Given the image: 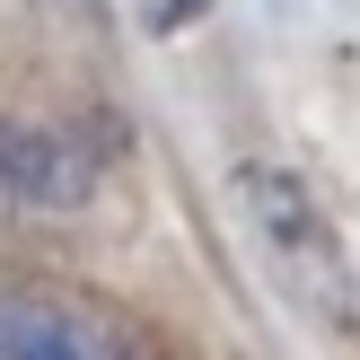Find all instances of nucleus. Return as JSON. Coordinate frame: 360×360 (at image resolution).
I'll return each mask as SVG.
<instances>
[{
	"mask_svg": "<svg viewBox=\"0 0 360 360\" xmlns=\"http://www.w3.org/2000/svg\"><path fill=\"white\" fill-rule=\"evenodd\" d=\"M229 202H238V229H246V246H255V264L273 273V290L290 299L299 316L352 334L360 326V273H352V246L334 238L326 202H316L290 167H273V158H246V167L229 176Z\"/></svg>",
	"mask_w": 360,
	"mask_h": 360,
	"instance_id": "f257e3e1",
	"label": "nucleus"
},
{
	"mask_svg": "<svg viewBox=\"0 0 360 360\" xmlns=\"http://www.w3.org/2000/svg\"><path fill=\"white\" fill-rule=\"evenodd\" d=\"M0 360H158L132 316L35 273H0Z\"/></svg>",
	"mask_w": 360,
	"mask_h": 360,
	"instance_id": "f03ea898",
	"label": "nucleus"
},
{
	"mask_svg": "<svg viewBox=\"0 0 360 360\" xmlns=\"http://www.w3.org/2000/svg\"><path fill=\"white\" fill-rule=\"evenodd\" d=\"M105 185V141L70 115H0V193L35 211H79Z\"/></svg>",
	"mask_w": 360,
	"mask_h": 360,
	"instance_id": "7ed1b4c3",
	"label": "nucleus"
},
{
	"mask_svg": "<svg viewBox=\"0 0 360 360\" xmlns=\"http://www.w3.org/2000/svg\"><path fill=\"white\" fill-rule=\"evenodd\" d=\"M141 18H150V35H185L202 18V0H141Z\"/></svg>",
	"mask_w": 360,
	"mask_h": 360,
	"instance_id": "20e7f679",
	"label": "nucleus"
},
{
	"mask_svg": "<svg viewBox=\"0 0 360 360\" xmlns=\"http://www.w3.org/2000/svg\"><path fill=\"white\" fill-rule=\"evenodd\" d=\"M70 9H79V18H97V0H70Z\"/></svg>",
	"mask_w": 360,
	"mask_h": 360,
	"instance_id": "39448f33",
	"label": "nucleus"
}]
</instances>
